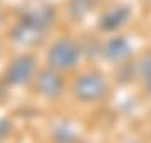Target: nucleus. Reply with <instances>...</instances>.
<instances>
[{
	"mask_svg": "<svg viewBox=\"0 0 151 143\" xmlns=\"http://www.w3.org/2000/svg\"><path fill=\"white\" fill-rule=\"evenodd\" d=\"M136 71H138L139 77L145 79V83L151 79V52L139 59V62L136 64Z\"/></svg>",
	"mask_w": 151,
	"mask_h": 143,
	"instance_id": "obj_9",
	"label": "nucleus"
},
{
	"mask_svg": "<svg viewBox=\"0 0 151 143\" xmlns=\"http://www.w3.org/2000/svg\"><path fill=\"white\" fill-rule=\"evenodd\" d=\"M42 32H44V30L34 27V25H30V24L20 22L15 29H14L12 35H14V40H15V42L27 46V44H35L39 39H40Z\"/></svg>",
	"mask_w": 151,
	"mask_h": 143,
	"instance_id": "obj_7",
	"label": "nucleus"
},
{
	"mask_svg": "<svg viewBox=\"0 0 151 143\" xmlns=\"http://www.w3.org/2000/svg\"><path fill=\"white\" fill-rule=\"evenodd\" d=\"M131 17V10L128 5H114L104 12L99 19V29L106 32H113L116 29L123 27Z\"/></svg>",
	"mask_w": 151,
	"mask_h": 143,
	"instance_id": "obj_4",
	"label": "nucleus"
},
{
	"mask_svg": "<svg viewBox=\"0 0 151 143\" xmlns=\"http://www.w3.org/2000/svg\"><path fill=\"white\" fill-rule=\"evenodd\" d=\"M35 88L45 98H55L62 91V79L50 67V69H45V71L39 72L37 79H35Z\"/></svg>",
	"mask_w": 151,
	"mask_h": 143,
	"instance_id": "obj_5",
	"label": "nucleus"
},
{
	"mask_svg": "<svg viewBox=\"0 0 151 143\" xmlns=\"http://www.w3.org/2000/svg\"><path fill=\"white\" fill-rule=\"evenodd\" d=\"M129 143H136V142H129Z\"/></svg>",
	"mask_w": 151,
	"mask_h": 143,
	"instance_id": "obj_14",
	"label": "nucleus"
},
{
	"mask_svg": "<svg viewBox=\"0 0 151 143\" xmlns=\"http://www.w3.org/2000/svg\"><path fill=\"white\" fill-rule=\"evenodd\" d=\"M146 88H148V93L151 94V79L150 81H146Z\"/></svg>",
	"mask_w": 151,
	"mask_h": 143,
	"instance_id": "obj_13",
	"label": "nucleus"
},
{
	"mask_svg": "<svg viewBox=\"0 0 151 143\" xmlns=\"http://www.w3.org/2000/svg\"><path fill=\"white\" fill-rule=\"evenodd\" d=\"M106 81L99 74H82L74 83V94L82 103H94L106 94Z\"/></svg>",
	"mask_w": 151,
	"mask_h": 143,
	"instance_id": "obj_2",
	"label": "nucleus"
},
{
	"mask_svg": "<svg viewBox=\"0 0 151 143\" xmlns=\"http://www.w3.org/2000/svg\"><path fill=\"white\" fill-rule=\"evenodd\" d=\"M34 67H35V61H34L32 56L25 54V56L17 57L7 69V81L10 84H14V86L25 84L30 79V76H32Z\"/></svg>",
	"mask_w": 151,
	"mask_h": 143,
	"instance_id": "obj_3",
	"label": "nucleus"
},
{
	"mask_svg": "<svg viewBox=\"0 0 151 143\" xmlns=\"http://www.w3.org/2000/svg\"><path fill=\"white\" fill-rule=\"evenodd\" d=\"M81 51L70 39H59L50 46L47 52V62L52 69H70L77 64Z\"/></svg>",
	"mask_w": 151,
	"mask_h": 143,
	"instance_id": "obj_1",
	"label": "nucleus"
},
{
	"mask_svg": "<svg viewBox=\"0 0 151 143\" xmlns=\"http://www.w3.org/2000/svg\"><path fill=\"white\" fill-rule=\"evenodd\" d=\"M54 140L57 143H74L76 140V133L72 130L65 126H60V128H55L54 131Z\"/></svg>",
	"mask_w": 151,
	"mask_h": 143,
	"instance_id": "obj_10",
	"label": "nucleus"
},
{
	"mask_svg": "<svg viewBox=\"0 0 151 143\" xmlns=\"http://www.w3.org/2000/svg\"><path fill=\"white\" fill-rule=\"evenodd\" d=\"M87 9H89V0H72V4H70V12L77 17L84 15Z\"/></svg>",
	"mask_w": 151,
	"mask_h": 143,
	"instance_id": "obj_11",
	"label": "nucleus"
},
{
	"mask_svg": "<svg viewBox=\"0 0 151 143\" xmlns=\"http://www.w3.org/2000/svg\"><path fill=\"white\" fill-rule=\"evenodd\" d=\"M103 54L106 59L113 61V62H121V61L128 59L131 56V44L128 39L124 37H113L103 47Z\"/></svg>",
	"mask_w": 151,
	"mask_h": 143,
	"instance_id": "obj_6",
	"label": "nucleus"
},
{
	"mask_svg": "<svg viewBox=\"0 0 151 143\" xmlns=\"http://www.w3.org/2000/svg\"><path fill=\"white\" fill-rule=\"evenodd\" d=\"M10 131V123L7 120H0V142L2 140H5V136L9 135Z\"/></svg>",
	"mask_w": 151,
	"mask_h": 143,
	"instance_id": "obj_12",
	"label": "nucleus"
},
{
	"mask_svg": "<svg viewBox=\"0 0 151 143\" xmlns=\"http://www.w3.org/2000/svg\"><path fill=\"white\" fill-rule=\"evenodd\" d=\"M50 20H52V10L50 9H34V10H29L24 15L22 22H27L34 27L44 30L50 24Z\"/></svg>",
	"mask_w": 151,
	"mask_h": 143,
	"instance_id": "obj_8",
	"label": "nucleus"
}]
</instances>
